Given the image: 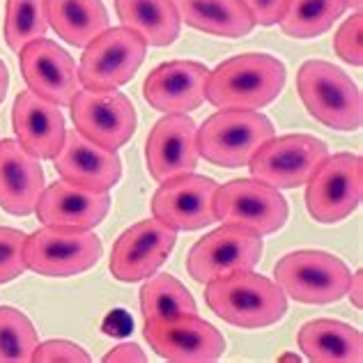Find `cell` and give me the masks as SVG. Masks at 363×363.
I'll use <instances>...</instances> for the list:
<instances>
[{
	"label": "cell",
	"mask_w": 363,
	"mask_h": 363,
	"mask_svg": "<svg viewBox=\"0 0 363 363\" xmlns=\"http://www.w3.org/2000/svg\"><path fill=\"white\" fill-rule=\"evenodd\" d=\"M276 285L301 303H333L347 294L352 274L327 251H292L274 267Z\"/></svg>",
	"instance_id": "8992f818"
},
{
	"label": "cell",
	"mask_w": 363,
	"mask_h": 363,
	"mask_svg": "<svg viewBox=\"0 0 363 363\" xmlns=\"http://www.w3.org/2000/svg\"><path fill=\"white\" fill-rule=\"evenodd\" d=\"M205 301L223 322L242 329L272 327L288 313L285 292L253 269L214 279L205 288Z\"/></svg>",
	"instance_id": "7a4b0ae2"
},
{
	"label": "cell",
	"mask_w": 363,
	"mask_h": 363,
	"mask_svg": "<svg viewBox=\"0 0 363 363\" xmlns=\"http://www.w3.org/2000/svg\"><path fill=\"white\" fill-rule=\"evenodd\" d=\"M281 361H299V357H294V354H285V357H281Z\"/></svg>",
	"instance_id": "f35d334b"
},
{
	"label": "cell",
	"mask_w": 363,
	"mask_h": 363,
	"mask_svg": "<svg viewBox=\"0 0 363 363\" xmlns=\"http://www.w3.org/2000/svg\"><path fill=\"white\" fill-rule=\"evenodd\" d=\"M347 7H352L354 12H361V5H363V0H345Z\"/></svg>",
	"instance_id": "74e56055"
},
{
	"label": "cell",
	"mask_w": 363,
	"mask_h": 363,
	"mask_svg": "<svg viewBox=\"0 0 363 363\" xmlns=\"http://www.w3.org/2000/svg\"><path fill=\"white\" fill-rule=\"evenodd\" d=\"M299 350L315 363H361L363 338L359 329L338 320H311L299 329Z\"/></svg>",
	"instance_id": "603a6c76"
},
{
	"label": "cell",
	"mask_w": 363,
	"mask_h": 363,
	"mask_svg": "<svg viewBox=\"0 0 363 363\" xmlns=\"http://www.w3.org/2000/svg\"><path fill=\"white\" fill-rule=\"evenodd\" d=\"M262 237L242 225L223 223L191 246L186 257L189 276L198 283L223 279L235 272H246L260 262Z\"/></svg>",
	"instance_id": "8fae6325"
},
{
	"label": "cell",
	"mask_w": 363,
	"mask_h": 363,
	"mask_svg": "<svg viewBox=\"0 0 363 363\" xmlns=\"http://www.w3.org/2000/svg\"><path fill=\"white\" fill-rule=\"evenodd\" d=\"M35 363H90V354L72 340H46L37 342Z\"/></svg>",
	"instance_id": "d6a6232c"
},
{
	"label": "cell",
	"mask_w": 363,
	"mask_h": 363,
	"mask_svg": "<svg viewBox=\"0 0 363 363\" xmlns=\"http://www.w3.org/2000/svg\"><path fill=\"white\" fill-rule=\"evenodd\" d=\"M44 184L40 159L26 152L18 140H0V207L14 216L33 214Z\"/></svg>",
	"instance_id": "7402d4cb"
},
{
	"label": "cell",
	"mask_w": 363,
	"mask_h": 363,
	"mask_svg": "<svg viewBox=\"0 0 363 363\" xmlns=\"http://www.w3.org/2000/svg\"><path fill=\"white\" fill-rule=\"evenodd\" d=\"M329 157L327 143L308 133L269 138L248 161L253 179L274 189H297L311 179L318 166Z\"/></svg>",
	"instance_id": "30bf717a"
},
{
	"label": "cell",
	"mask_w": 363,
	"mask_h": 363,
	"mask_svg": "<svg viewBox=\"0 0 363 363\" xmlns=\"http://www.w3.org/2000/svg\"><path fill=\"white\" fill-rule=\"evenodd\" d=\"M196 129V122L186 113H168L152 127L145 143V161L150 175L159 184L196 170L200 157Z\"/></svg>",
	"instance_id": "e0dca14e"
},
{
	"label": "cell",
	"mask_w": 363,
	"mask_h": 363,
	"mask_svg": "<svg viewBox=\"0 0 363 363\" xmlns=\"http://www.w3.org/2000/svg\"><path fill=\"white\" fill-rule=\"evenodd\" d=\"M106 363H145L147 357L136 342H122V345L113 347L106 357H104Z\"/></svg>",
	"instance_id": "e575fe53"
},
{
	"label": "cell",
	"mask_w": 363,
	"mask_h": 363,
	"mask_svg": "<svg viewBox=\"0 0 363 363\" xmlns=\"http://www.w3.org/2000/svg\"><path fill=\"white\" fill-rule=\"evenodd\" d=\"M363 16L357 12L354 16L345 18V23L338 28L333 37V49L347 65L361 67L363 65Z\"/></svg>",
	"instance_id": "1f68e13d"
},
{
	"label": "cell",
	"mask_w": 363,
	"mask_h": 363,
	"mask_svg": "<svg viewBox=\"0 0 363 363\" xmlns=\"http://www.w3.org/2000/svg\"><path fill=\"white\" fill-rule=\"evenodd\" d=\"M209 69L196 60H173L152 69L143 83V97L155 111L189 113L205 101Z\"/></svg>",
	"instance_id": "d6986e66"
},
{
	"label": "cell",
	"mask_w": 363,
	"mask_h": 363,
	"mask_svg": "<svg viewBox=\"0 0 363 363\" xmlns=\"http://www.w3.org/2000/svg\"><path fill=\"white\" fill-rule=\"evenodd\" d=\"M49 33L44 0H7L5 5V42L14 53L26 44L42 40Z\"/></svg>",
	"instance_id": "f1b7e54d"
},
{
	"label": "cell",
	"mask_w": 363,
	"mask_h": 363,
	"mask_svg": "<svg viewBox=\"0 0 363 363\" xmlns=\"http://www.w3.org/2000/svg\"><path fill=\"white\" fill-rule=\"evenodd\" d=\"M347 294H350L352 303H354L357 308H361V306H363V272H361V269L350 279Z\"/></svg>",
	"instance_id": "d590c367"
},
{
	"label": "cell",
	"mask_w": 363,
	"mask_h": 363,
	"mask_svg": "<svg viewBox=\"0 0 363 363\" xmlns=\"http://www.w3.org/2000/svg\"><path fill=\"white\" fill-rule=\"evenodd\" d=\"M306 209L318 223L347 218L363 196V161L359 155L340 152L327 157L306 182Z\"/></svg>",
	"instance_id": "ba28073f"
},
{
	"label": "cell",
	"mask_w": 363,
	"mask_h": 363,
	"mask_svg": "<svg viewBox=\"0 0 363 363\" xmlns=\"http://www.w3.org/2000/svg\"><path fill=\"white\" fill-rule=\"evenodd\" d=\"M140 311L145 320H173L198 313L194 294L170 274H152L140 288Z\"/></svg>",
	"instance_id": "4316f807"
},
{
	"label": "cell",
	"mask_w": 363,
	"mask_h": 363,
	"mask_svg": "<svg viewBox=\"0 0 363 363\" xmlns=\"http://www.w3.org/2000/svg\"><path fill=\"white\" fill-rule=\"evenodd\" d=\"M218 184L205 175H179L161 182L152 196V214L173 230H200L216 221L214 196Z\"/></svg>",
	"instance_id": "9a60e30c"
},
{
	"label": "cell",
	"mask_w": 363,
	"mask_h": 363,
	"mask_svg": "<svg viewBox=\"0 0 363 363\" xmlns=\"http://www.w3.org/2000/svg\"><path fill=\"white\" fill-rule=\"evenodd\" d=\"M297 90L308 113L338 131H354L363 120V99L359 85L340 67L308 60L297 74Z\"/></svg>",
	"instance_id": "3957f363"
},
{
	"label": "cell",
	"mask_w": 363,
	"mask_h": 363,
	"mask_svg": "<svg viewBox=\"0 0 363 363\" xmlns=\"http://www.w3.org/2000/svg\"><path fill=\"white\" fill-rule=\"evenodd\" d=\"M179 21L216 37L248 35L255 28L251 12L242 0H173Z\"/></svg>",
	"instance_id": "cb8c5ba5"
},
{
	"label": "cell",
	"mask_w": 363,
	"mask_h": 363,
	"mask_svg": "<svg viewBox=\"0 0 363 363\" xmlns=\"http://www.w3.org/2000/svg\"><path fill=\"white\" fill-rule=\"evenodd\" d=\"M145 40L129 28H106L85 46L79 67V81L85 90L108 92L129 83L145 60Z\"/></svg>",
	"instance_id": "52a82bcc"
},
{
	"label": "cell",
	"mask_w": 363,
	"mask_h": 363,
	"mask_svg": "<svg viewBox=\"0 0 363 363\" xmlns=\"http://www.w3.org/2000/svg\"><path fill=\"white\" fill-rule=\"evenodd\" d=\"M177 242V230L157 218L127 228L113 244L108 269L122 283L145 281L168 260Z\"/></svg>",
	"instance_id": "5bb4252c"
},
{
	"label": "cell",
	"mask_w": 363,
	"mask_h": 363,
	"mask_svg": "<svg viewBox=\"0 0 363 363\" xmlns=\"http://www.w3.org/2000/svg\"><path fill=\"white\" fill-rule=\"evenodd\" d=\"M46 21L72 46H88L108 28L101 0H44Z\"/></svg>",
	"instance_id": "d4e9b609"
},
{
	"label": "cell",
	"mask_w": 363,
	"mask_h": 363,
	"mask_svg": "<svg viewBox=\"0 0 363 363\" xmlns=\"http://www.w3.org/2000/svg\"><path fill=\"white\" fill-rule=\"evenodd\" d=\"M69 106L74 129L106 150L127 145L136 133V108L127 94L118 90H79Z\"/></svg>",
	"instance_id": "7c38bea8"
},
{
	"label": "cell",
	"mask_w": 363,
	"mask_h": 363,
	"mask_svg": "<svg viewBox=\"0 0 363 363\" xmlns=\"http://www.w3.org/2000/svg\"><path fill=\"white\" fill-rule=\"evenodd\" d=\"M12 127L16 140L37 159H53L65 143V116L58 104H51L35 92L16 94L12 106Z\"/></svg>",
	"instance_id": "44dd1931"
},
{
	"label": "cell",
	"mask_w": 363,
	"mask_h": 363,
	"mask_svg": "<svg viewBox=\"0 0 363 363\" xmlns=\"http://www.w3.org/2000/svg\"><path fill=\"white\" fill-rule=\"evenodd\" d=\"M285 65L269 53H244L207 76L205 99L221 111H257L285 88Z\"/></svg>",
	"instance_id": "6da1fadb"
},
{
	"label": "cell",
	"mask_w": 363,
	"mask_h": 363,
	"mask_svg": "<svg viewBox=\"0 0 363 363\" xmlns=\"http://www.w3.org/2000/svg\"><path fill=\"white\" fill-rule=\"evenodd\" d=\"M288 200L260 179H233L216 189L214 216L221 223L242 225L260 237L279 233L288 221Z\"/></svg>",
	"instance_id": "9c48e42d"
},
{
	"label": "cell",
	"mask_w": 363,
	"mask_h": 363,
	"mask_svg": "<svg viewBox=\"0 0 363 363\" xmlns=\"http://www.w3.org/2000/svg\"><path fill=\"white\" fill-rule=\"evenodd\" d=\"M345 9V0H290L279 23L288 37L311 40V37L327 33Z\"/></svg>",
	"instance_id": "83f0119b"
},
{
	"label": "cell",
	"mask_w": 363,
	"mask_h": 363,
	"mask_svg": "<svg viewBox=\"0 0 363 363\" xmlns=\"http://www.w3.org/2000/svg\"><path fill=\"white\" fill-rule=\"evenodd\" d=\"M251 12L253 21L260 26H276L283 18L290 0H242Z\"/></svg>",
	"instance_id": "836d02e7"
},
{
	"label": "cell",
	"mask_w": 363,
	"mask_h": 363,
	"mask_svg": "<svg viewBox=\"0 0 363 363\" xmlns=\"http://www.w3.org/2000/svg\"><path fill=\"white\" fill-rule=\"evenodd\" d=\"M108 209V191H90L60 177L42 191L35 214L44 225L90 230L106 218Z\"/></svg>",
	"instance_id": "ffe728a7"
},
{
	"label": "cell",
	"mask_w": 363,
	"mask_h": 363,
	"mask_svg": "<svg viewBox=\"0 0 363 363\" xmlns=\"http://www.w3.org/2000/svg\"><path fill=\"white\" fill-rule=\"evenodd\" d=\"M7 88H9V69H7V65L0 60V104L5 101Z\"/></svg>",
	"instance_id": "8d00e7d4"
},
{
	"label": "cell",
	"mask_w": 363,
	"mask_h": 363,
	"mask_svg": "<svg viewBox=\"0 0 363 363\" xmlns=\"http://www.w3.org/2000/svg\"><path fill=\"white\" fill-rule=\"evenodd\" d=\"M143 333L161 359L173 363H209L225 352L223 333L196 313L173 320H145Z\"/></svg>",
	"instance_id": "4fadbf2b"
},
{
	"label": "cell",
	"mask_w": 363,
	"mask_h": 363,
	"mask_svg": "<svg viewBox=\"0 0 363 363\" xmlns=\"http://www.w3.org/2000/svg\"><path fill=\"white\" fill-rule=\"evenodd\" d=\"M104 253L101 240L90 230L79 228L44 225L26 235L23 260L28 269L49 279H67L92 269Z\"/></svg>",
	"instance_id": "5b68a950"
},
{
	"label": "cell",
	"mask_w": 363,
	"mask_h": 363,
	"mask_svg": "<svg viewBox=\"0 0 363 363\" xmlns=\"http://www.w3.org/2000/svg\"><path fill=\"white\" fill-rule=\"evenodd\" d=\"M18 67L30 92L58 106H69L74 94L81 90L74 58L46 37L18 51Z\"/></svg>",
	"instance_id": "2e32d148"
},
{
	"label": "cell",
	"mask_w": 363,
	"mask_h": 363,
	"mask_svg": "<svg viewBox=\"0 0 363 363\" xmlns=\"http://www.w3.org/2000/svg\"><path fill=\"white\" fill-rule=\"evenodd\" d=\"M53 161L62 179L90 191H111L122 177L118 152L88 140L76 129L65 133V143Z\"/></svg>",
	"instance_id": "ac0fdd59"
},
{
	"label": "cell",
	"mask_w": 363,
	"mask_h": 363,
	"mask_svg": "<svg viewBox=\"0 0 363 363\" xmlns=\"http://www.w3.org/2000/svg\"><path fill=\"white\" fill-rule=\"evenodd\" d=\"M37 342V331L28 315L12 306H0V363L33 361Z\"/></svg>",
	"instance_id": "f546056e"
},
{
	"label": "cell",
	"mask_w": 363,
	"mask_h": 363,
	"mask_svg": "<svg viewBox=\"0 0 363 363\" xmlns=\"http://www.w3.org/2000/svg\"><path fill=\"white\" fill-rule=\"evenodd\" d=\"M26 233L16 228H0V285L18 279L28 267L23 260Z\"/></svg>",
	"instance_id": "4dcf8cb0"
},
{
	"label": "cell",
	"mask_w": 363,
	"mask_h": 363,
	"mask_svg": "<svg viewBox=\"0 0 363 363\" xmlns=\"http://www.w3.org/2000/svg\"><path fill=\"white\" fill-rule=\"evenodd\" d=\"M269 138L272 120L260 111H218L196 129L198 155L221 168H242Z\"/></svg>",
	"instance_id": "277c9868"
},
{
	"label": "cell",
	"mask_w": 363,
	"mask_h": 363,
	"mask_svg": "<svg viewBox=\"0 0 363 363\" xmlns=\"http://www.w3.org/2000/svg\"><path fill=\"white\" fill-rule=\"evenodd\" d=\"M116 12L147 46H170L179 37L182 21L173 0H116Z\"/></svg>",
	"instance_id": "484cf974"
}]
</instances>
